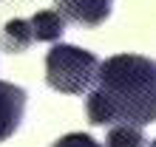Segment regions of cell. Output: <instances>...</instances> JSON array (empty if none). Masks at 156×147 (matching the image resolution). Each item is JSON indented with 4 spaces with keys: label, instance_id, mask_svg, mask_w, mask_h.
Here are the masks:
<instances>
[{
    "label": "cell",
    "instance_id": "1",
    "mask_svg": "<svg viewBox=\"0 0 156 147\" xmlns=\"http://www.w3.org/2000/svg\"><path fill=\"white\" fill-rule=\"evenodd\" d=\"M91 125L156 122V62L139 54H116L99 62L97 88L88 94Z\"/></svg>",
    "mask_w": 156,
    "mask_h": 147
},
{
    "label": "cell",
    "instance_id": "2",
    "mask_svg": "<svg viewBox=\"0 0 156 147\" xmlns=\"http://www.w3.org/2000/svg\"><path fill=\"white\" fill-rule=\"evenodd\" d=\"M97 74H99V60L85 48L60 43L45 54V82L60 94L77 96L88 91Z\"/></svg>",
    "mask_w": 156,
    "mask_h": 147
},
{
    "label": "cell",
    "instance_id": "3",
    "mask_svg": "<svg viewBox=\"0 0 156 147\" xmlns=\"http://www.w3.org/2000/svg\"><path fill=\"white\" fill-rule=\"evenodd\" d=\"M23 110H26V91L14 82L0 79V142L14 136V130L20 127Z\"/></svg>",
    "mask_w": 156,
    "mask_h": 147
},
{
    "label": "cell",
    "instance_id": "4",
    "mask_svg": "<svg viewBox=\"0 0 156 147\" xmlns=\"http://www.w3.org/2000/svg\"><path fill=\"white\" fill-rule=\"evenodd\" d=\"M57 12L71 23H80V26H102L111 14V0H54Z\"/></svg>",
    "mask_w": 156,
    "mask_h": 147
},
{
    "label": "cell",
    "instance_id": "5",
    "mask_svg": "<svg viewBox=\"0 0 156 147\" xmlns=\"http://www.w3.org/2000/svg\"><path fill=\"white\" fill-rule=\"evenodd\" d=\"M31 43H34L31 20H20V17H14V20L6 23L3 34H0V45H3V51H9V54H23Z\"/></svg>",
    "mask_w": 156,
    "mask_h": 147
},
{
    "label": "cell",
    "instance_id": "6",
    "mask_svg": "<svg viewBox=\"0 0 156 147\" xmlns=\"http://www.w3.org/2000/svg\"><path fill=\"white\" fill-rule=\"evenodd\" d=\"M31 29H34V40H43V43H54L60 40L62 31H66V17L60 12H37L31 17Z\"/></svg>",
    "mask_w": 156,
    "mask_h": 147
},
{
    "label": "cell",
    "instance_id": "7",
    "mask_svg": "<svg viewBox=\"0 0 156 147\" xmlns=\"http://www.w3.org/2000/svg\"><path fill=\"white\" fill-rule=\"evenodd\" d=\"M105 147H145L142 127H133V125L111 127V133H108V139H105Z\"/></svg>",
    "mask_w": 156,
    "mask_h": 147
},
{
    "label": "cell",
    "instance_id": "8",
    "mask_svg": "<svg viewBox=\"0 0 156 147\" xmlns=\"http://www.w3.org/2000/svg\"><path fill=\"white\" fill-rule=\"evenodd\" d=\"M51 147H102L94 136H88V133H68V136H62V139H57Z\"/></svg>",
    "mask_w": 156,
    "mask_h": 147
},
{
    "label": "cell",
    "instance_id": "9",
    "mask_svg": "<svg viewBox=\"0 0 156 147\" xmlns=\"http://www.w3.org/2000/svg\"><path fill=\"white\" fill-rule=\"evenodd\" d=\"M151 147H156V139H153V142H151Z\"/></svg>",
    "mask_w": 156,
    "mask_h": 147
}]
</instances>
